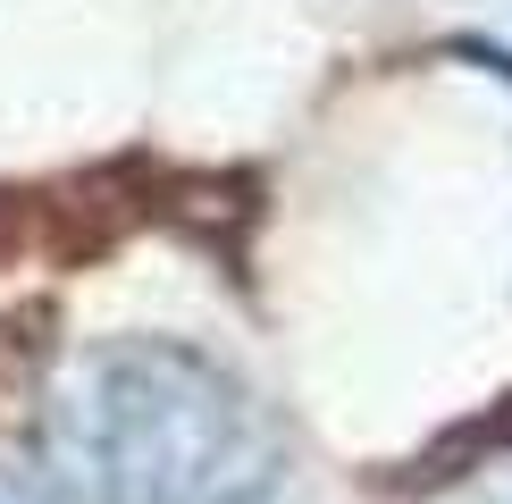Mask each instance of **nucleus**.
<instances>
[{"label":"nucleus","instance_id":"2","mask_svg":"<svg viewBox=\"0 0 512 504\" xmlns=\"http://www.w3.org/2000/svg\"><path fill=\"white\" fill-rule=\"evenodd\" d=\"M437 504H512V454H496V462H479L471 479H454Z\"/></svg>","mask_w":512,"mask_h":504},{"label":"nucleus","instance_id":"1","mask_svg":"<svg viewBox=\"0 0 512 504\" xmlns=\"http://www.w3.org/2000/svg\"><path fill=\"white\" fill-rule=\"evenodd\" d=\"M34 479L51 504H269L286 437L219 353L185 336H101L42 387Z\"/></svg>","mask_w":512,"mask_h":504},{"label":"nucleus","instance_id":"3","mask_svg":"<svg viewBox=\"0 0 512 504\" xmlns=\"http://www.w3.org/2000/svg\"><path fill=\"white\" fill-rule=\"evenodd\" d=\"M0 504H34V488H17V479H0Z\"/></svg>","mask_w":512,"mask_h":504}]
</instances>
